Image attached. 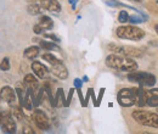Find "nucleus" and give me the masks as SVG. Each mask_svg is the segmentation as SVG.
<instances>
[{"label": "nucleus", "mask_w": 158, "mask_h": 134, "mask_svg": "<svg viewBox=\"0 0 158 134\" xmlns=\"http://www.w3.org/2000/svg\"><path fill=\"white\" fill-rule=\"evenodd\" d=\"M31 67H32V71L34 72V75L37 77H39V78H41V79L46 78L48 75H49L48 67L45 65H43L41 62H39V61H33Z\"/></svg>", "instance_id": "10"}, {"label": "nucleus", "mask_w": 158, "mask_h": 134, "mask_svg": "<svg viewBox=\"0 0 158 134\" xmlns=\"http://www.w3.org/2000/svg\"><path fill=\"white\" fill-rule=\"evenodd\" d=\"M103 92H105V88H102L101 90H100V95H99V99L96 100V106H99L100 101H101V97H102V95H103Z\"/></svg>", "instance_id": "35"}, {"label": "nucleus", "mask_w": 158, "mask_h": 134, "mask_svg": "<svg viewBox=\"0 0 158 134\" xmlns=\"http://www.w3.org/2000/svg\"><path fill=\"white\" fill-rule=\"evenodd\" d=\"M77 4H78V0H76V1L72 4V10H76V9H77Z\"/></svg>", "instance_id": "36"}, {"label": "nucleus", "mask_w": 158, "mask_h": 134, "mask_svg": "<svg viewBox=\"0 0 158 134\" xmlns=\"http://www.w3.org/2000/svg\"><path fill=\"white\" fill-rule=\"evenodd\" d=\"M43 60H45L46 62H49L51 66L52 65H56V63H60V62H62L60 58H57L54 54H51V53H45V54H43Z\"/></svg>", "instance_id": "22"}, {"label": "nucleus", "mask_w": 158, "mask_h": 134, "mask_svg": "<svg viewBox=\"0 0 158 134\" xmlns=\"http://www.w3.org/2000/svg\"><path fill=\"white\" fill-rule=\"evenodd\" d=\"M28 2H35V1H38V0H27Z\"/></svg>", "instance_id": "40"}, {"label": "nucleus", "mask_w": 158, "mask_h": 134, "mask_svg": "<svg viewBox=\"0 0 158 134\" xmlns=\"http://www.w3.org/2000/svg\"><path fill=\"white\" fill-rule=\"evenodd\" d=\"M155 1H156V2H158V0H155Z\"/></svg>", "instance_id": "42"}, {"label": "nucleus", "mask_w": 158, "mask_h": 134, "mask_svg": "<svg viewBox=\"0 0 158 134\" xmlns=\"http://www.w3.org/2000/svg\"><path fill=\"white\" fill-rule=\"evenodd\" d=\"M0 70L1 71H9L10 70V60H9V58H4L0 61Z\"/></svg>", "instance_id": "27"}, {"label": "nucleus", "mask_w": 158, "mask_h": 134, "mask_svg": "<svg viewBox=\"0 0 158 134\" xmlns=\"http://www.w3.org/2000/svg\"><path fill=\"white\" fill-rule=\"evenodd\" d=\"M38 24H39L44 31H50V29H52V27H54V22H52V19H50L49 16H46V15L40 16L39 23H38Z\"/></svg>", "instance_id": "17"}, {"label": "nucleus", "mask_w": 158, "mask_h": 134, "mask_svg": "<svg viewBox=\"0 0 158 134\" xmlns=\"http://www.w3.org/2000/svg\"><path fill=\"white\" fill-rule=\"evenodd\" d=\"M16 93H17V95H19V101H20V106H22V104H23V97H24V92H23V89L22 88H16Z\"/></svg>", "instance_id": "28"}, {"label": "nucleus", "mask_w": 158, "mask_h": 134, "mask_svg": "<svg viewBox=\"0 0 158 134\" xmlns=\"http://www.w3.org/2000/svg\"><path fill=\"white\" fill-rule=\"evenodd\" d=\"M116 36L120 39H127V40H133L139 41L145 37V31L139 28L134 24L130 26H119L116 29Z\"/></svg>", "instance_id": "2"}, {"label": "nucleus", "mask_w": 158, "mask_h": 134, "mask_svg": "<svg viewBox=\"0 0 158 134\" xmlns=\"http://www.w3.org/2000/svg\"><path fill=\"white\" fill-rule=\"evenodd\" d=\"M51 72L57 77V78H60V79H67L68 78V70H67V67L62 62L56 63V65H52Z\"/></svg>", "instance_id": "12"}, {"label": "nucleus", "mask_w": 158, "mask_h": 134, "mask_svg": "<svg viewBox=\"0 0 158 134\" xmlns=\"http://www.w3.org/2000/svg\"><path fill=\"white\" fill-rule=\"evenodd\" d=\"M155 29H156V33L158 34V24H156V26H155Z\"/></svg>", "instance_id": "38"}, {"label": "nucleus", "mask_w": 158, "mask_h": 134, "mask_svg": "<svg viewBox=\"0 0 158 134\" xmlns=\"http://www.w3.org/2000/svg\"><path fill=\"white\" fill-rule=\"evenodd\" d=\"M32 119H33L34 124H35L39 129H41V131H49L50 127H51L49 117L46 116L45 112H43L39 109L34 110V112H33V115H32Z\"/></svg>", "instance_id": "7"}, {"label": "nucleus", "mask_w": 158, "mask_h": 134, "mask_svg": "<svg viewBox=\"0 0 158 134\" xmlns=\"http://www.w3.org/2000/svg\"><path fill=\"white\" fill-rule=\"evenodd\" d=\"M107 49L111 53L119 54V55H124V56H129V58H142L143 56V51L139 48L134 46H129V45H119L111 43L107 45Z\"/></svg>", "instance_id": "5"}, {"label": "nucleus", "mask_w": 158, "mask_h": 134, "mask_svg": "<svg viewBox=\"0 0 158 134\" xmlns=\"http://www.w3.org/2000/svg\"><path fill=\"white\" fill-rule=\"evenodd\" d=\"M74 1H76V0H68V2H69V4H71V5H72V4H73V2H74Z\"/></svg>", "instance_id": "39"}, {"label": "nucleus", "mask_w": 158, "mask_h": 134, "mask_svg": "<svg viewBox=\"0 0 158 134\" xmlns=\"http://www.w3.org/2000/svg\"><path fill=\"white\" fill-rule=\"evenodd\" d=\"M105 2L111 6V7H118V6H122V2H119L117 0H105Z\"/></svg>", "instance_id": "30"}, {"label": "nucleus", "mask_w": 158, "mask_h": 134, "mask_svg": "<svg viewBox=\"0 0 158 134\" xmlns=\"http://www.w3.org/2000/svg\"><path fill=\"white\" fill-rule=\"evenodd\" d=\"M39 48L35 46V45H32V46H28L24 51H23V55L24 58H29V60H34L35 58H38L39 55Z\"/></svg>", "instance_id": "18"}, {"label": "nucleus", "mask_w": 158, "mask_h": 134, "mask_svg": "<svg viewBox=\"0 0 158 134\" xmlns=\"http://www.w3.org/2000/svg\"><path fill=\"white\" fill-rule=\"evenodd\" d=\"M15 93L16 92L11 87H9V85L2 87L0 89V101H5L6 104H12L16 100V94Z\"/></svg>", "instance_id": "9"}, {"label": "nucleus", "mask_w": 158, "mask_h": 134, "mask_svg": "<svg viewBox=\"0 0 158 134\" xmlns=\"http://www.w3.org/2000/svg\"><path fill=\"white\" fill-rule=\"evenodd\" d=\"M11 114L17 121H23L26 118V116L22 111V106H14L12 110H11Z\"/></svg>", "instance_id": "23"}, {"label": "nucleus", "mask_w": 158, "mask_h": 134, "mask_svg": "<svg viewBox=\"0 0 158 134\" xmlns=\"http://www.w3.org/2000/svg\"><path fill=\"white\" fill-rule=\"evenodd\" d=\"M40 48L45 50H60V48L56 45L55 41H48V40H40Z\"/></svg>", "instance_id": "21"}, {"label": "nucleus", "mask_w": 158, "mask_h": 134, "mask_svg": "<svg viewBox=\"0 0 158 134\" xmlns=\"http://www.w3.org/2000/svg\"><path fill=\"white\" fill-rule=\"evenodd\" d=\"M23 83H24V85H26L27 88H29V89H32V90H34V92L38 90V88H39V82H38L37 77L31 75V73L24 76Z\"/></svg>", "instance_id": "15"}, {"label": "nucleus", "mask_w": 158, "mask_h": 134, "mask_svg": "<svg viewBox=\"0 0 158 134\" xmlns=\"http://www.w3.org/2000/svg\"><path fill=\"white\" fill-rule=\"evenodd\" d=\"M118 104L123 107H130L136 102V88H123L117 94Z\"/></svg>", "instance_id": "6"}, {"label": "nucleus", "mask_w": 158, "mask_h": 134, "mask_svg": "<svg viewBox=\"0 0 158 134\" xmlns=\"http://www.w3.org/2000/svg\"><path fill=\"white\" fill-rule=\"evenodd\" d=\"M118 21L119 23H127V22H129V14L125 10H122L118 14Z\"/></svg>", "instance_id": "25"}, {"label": "nucleus", "mask_w": 158, "mask_h": 134, "mask_svg": "<svg viewBox=\"0 0 158 134\" xmlns=\"http://www.w3.org/2000/svg\"><path fill=\"white\" fill-rule=\"evenodd\" d=\"M1 129H2L4 133H10V134L16 133V122L14 121L12 116L7 117V118L2 122V124H1Z\"/></svg>", "instance_id": "14"}, {"label": "nucleus", "mask_w": 158, "mask_h": 134, "mask_svg": "<svg viewBox=\"0 0 158 134\" xmlns=\"http://www.w3.org/2000/svg\"><path fill=\"white\" fill-rule=\"evenodd\" d=\"M146 105L150 107H158V88L146 90Z\"/></svg>", "instance_id": "11"}, {"label": "nucleus", "mask_w": 158, "mask_h": 134, "mask_svg": "<svg viewBox=\"0 0 158 134\" xmlns=\"http://www.w3.org/2000/svg\"><path fill=\"white\" fill-rule=\"evenodd\" d=\"M34 90H32V89H29V88H27V92H26V94H24V97H23V104H22V107L23 109H26V110H28V111H31L32 109H33V101H34Z\"/></svg>", "instance_id": "13"}, {"label": "nucleus", "mask_w": 158, "mask_h": 134, "mask_svg": "<svg viewBox=\"0 0 158 134\" xmlns=\"http://www.w3.org/2000/svg\"><path fill=\"white\" fill-rule=\"evenodd\" d=\"M41 7H40L39 4H29L28 6H27V11H28V14L29 15H32V16H37V15H40L41 14Z\"/></svg>", "instance_id": "20"}, {"label": "nucleus", "mask_w": 158, "mask_h": 134, "mask_svg": "<svg viewBox=\"0 0 158 134\" xmlns=\"http://www.w3.org/2000/svg\"><path fill=\"white\" fill-rule=\"evenodd\" d=\"M64 106L66 105V97L63 94V89L59 88L57 92H56V95L54 97V107H57V106Z\"/></svg>", "instance_id": "19"}, {"label": "nucleus", "mask_w": 158, "mask_h": 134, "mask_svg": "<svg viewBox=\"0 0 158 134\" xmlns=\"http://www.w3.org/2000/svg\"><path fill=\"white\" fill-rule=\"evenodd\" d=\"M73 83H74V87H76L77 89H81V87H83V80H81V79H79V78H76Z\"/></svg>", "instance_id": "32"}, {"label": "nucleus", "mask_w": 158, "mask_h": 134, "mask_svg": "<svg viewBox=\"0 0 158 134\" xmlns=\"http://www.w3.org/2000/svg\"><path fill=\"white\" fill-rule=\"evenodd\" d=\"M131 117L134 118V121H136L138 123L142 124V126L151 127V128H158V114L143 111V110H135V111H133Z\"/></svg>", "instance_id": "3"}, {"label": "nucleus", "mask_w": 158, "mask_h": 134, "mask_svg": "<svg viewBox=\"0 0 158 134\" xmlns=\"http://www.w3.org/2000/svg\"><path fill=\"white\" fill-rule=\"evenodd\" d=\"M44 36H45V38L51 39V40H52V41H55V43H60V41H61L60 37H57L56 34H51V33H45Z\"/></svg>", "instance_id": "31"}, {"label": "nucleus", "mask_w": 158, "mask_h": 134, "mask_svg": "<svg viewBox=\"0 0 158 134\" xmlns=\"http://www.w3.org/2000/svg\"><path fill=\"white\" fill-rule=\"evenodd\" d=\"M81 80L86 83V82H89V77H88V76H84V77H83V79H81Z\"/></svg>", "instance_id": "37"}, {"label": "nucleus", "mask_w": 158, "mask_h": 134, "mask_svg": "<svg viewBox=\"0 0 158 134\" xmlns=\"http://www.w3.org/2000/svg\"><path fill=\"white\" fill-rule=\"evenodd\" d=\"M129 82L133 83H139L141 87H153L156 84V77L150 72H140V71H131L127 76Z\"/></svg>", "instance_id": "4"}, {"label": "nucleus", "mask_w": 158, "mask_h": 134, "mask_svg": "<svg viewBox=\"0 0 158 134\" xmlns=\"http://www.w3.org/2000/svg\"><path fill=\"white\" fill-rule=\"evenodd\" d=\"M133 1H138V2H140V1H142V0H133Z\"/></svg>", "instance_id": "41"}, {"label": "nucleus", "mask_w": 158, "mask_h": 134, "mask_svg": "<svg viewBox=\"0 0 158 134\" xmlns=\"http://www.w3.org/2000/svg\"><path fill=\"white\" fill-rule=\"evenodd\" d=\"M73 94H74V89L72 88V89H69L68 96L66 97V105H64V107H68V106H69V104H71V101H72V97H73Z\"/></svg>", "instance_id": "29"}, {"label": "nucleus", "mask_w": 158, "mask_h": 134, "mask_svg": "<svg viewBox=\"0 0 158 134\" xmlns=\"http://www.w3.org/2000/svg\"><path fill=\"white\" fill-rule=\"evenodd\" d=\"M139 107H143V106H147L146 105V90L143 89V87H139L136 88V102Z\"/></svg>", "instance_id": "16"}, {"label": "nucleus", "mask_w": 158, "mask_h": 134, "mask_svg": "<svg viewBox=\"0 0 158 134\" xmlns=\"http://www.w3.org/2000/svg\"><path fill=\"white\" fill-rule=\"evenodd\" d=\"M33 31H34V33H35V34H41V33L44 32V29L40 27L39 24H35V26L33 27Z\"/></svg>", "instance_id": "33"}, {"label": "nucleus", "mask_w": 158, "mask_h": 134, "mask_svg": "<svg viewBox=\"0 0 158 134\" xmlns=\"http://www.w3.org/2000/svg\"><path fill=\"white\" fill-rule=\"evenodd\" d=\"M38 4L43 10H46V11H50L54 14L61 12V9H62L59 0H38Z\"/></svg>", "instance_id": "8"}, {"label": "nucleus", "mask_w": 158, "mask_h": 134, "mask_svg": "<svg viewBox=\"0 0 158 134\" xmlns=\"http://www.w3.org/2000/svg\"><path fill=\"white\" fill-rule=\"evenodd\" d=\"M44 93H45V90H44V88H41L39 92H38V94L37 96H34V101H33V105L37 107V106H39L40 104H41V99H43V95H44Z\"/></svg>", "instance_id": "26"}, {"label": "nucleus", "mask_w": 158, "mask_h": 134, "mask_svg": "<svg viewBox=\"0 0 158 134\" xmlns=\"http://www.w3.org/2000/svg\"><path fill=\"white\" fill-rule=\"evenodd\" d=\"M23 133L26 134H34V131H32V128L31 127H23Z\"/></svg>", "instance_id": "34"}, {"label": "nucleus", "mask_w": 158, "mask_h": 134, "mask_svg": "<svg viewBox=\"0 0 158 134\" xmlns=\"http://www.w3.org/2000/svg\"><path fill=\"white\" fill-rule=\"evenodd\" d=\"M147 17L143 16L141 12H139V15H133V16H129V22L131 24H139V23H142L143 21H146Z\"/></svg>", "instance_id": "24"}, {"label": "nucleus", "mask_w": 158, "mask_h": 134, "mask_svg": "<svg viewBox=\"0 0 158 134\" xmlns=\"http://www.w3.org/2000/svg\"><path fill=\"white\" fill-rule=\"evenodd\" d=\"M106 65L110 68L122 71V72H131L138 70V63L133 58L114 54V53L106 58Z\"/></svg>", "instance_id": "1"}]
</instances>
